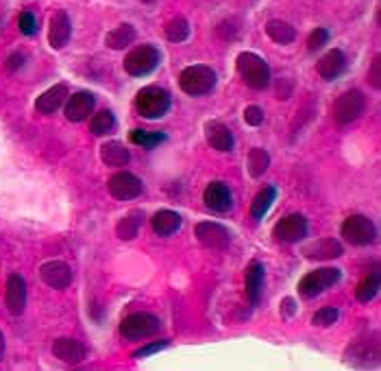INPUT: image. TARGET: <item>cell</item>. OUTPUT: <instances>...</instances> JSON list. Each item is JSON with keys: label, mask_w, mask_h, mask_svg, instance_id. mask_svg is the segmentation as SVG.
<instances>
[{"label": "cell", "mask_w": 381, "mask_h": 371, "mask_svg": "<svg viewBox=\"0 0 381 371\" xmlns=\"http://www.w3.org/2000/svg\"><path fill=\"white\" fill-rule=\"evenodd\" d=\"M170 109V94L159 88V85H149V88H142L135 96V111L142 118H161L166 116Z\"/></svg>", "instance_id": "cell-1"}, {"label": "cell", "mask_w": 381, "mask_h": 371, "mask_svg": "<svg viewBox=\"0 0 381 371\" xmlns=\"http://www.w3.org/2000/svg\"><path fill=\"white\" fill-rule=\"evenodd\" d=\"M238 72L242 77V81L253 90H263L271 85V68L268 64L261 60L255 52H240L238 55Z\"/></svg>", "instance_id": "cell-2"}, {"label": "cell", "mask_w": 381, "mask_h": 371, "mask_svg": "<svg viewBox=\"0 0 381 371\" xmlns=\"http://www.w3.org/2000/svg\"><path fill=\"white\" fill-rule=\"evenodd\" d=\"M181 90L190 96H203L214 90L216 85V72L210 66H190L179 77Z\"/></svg>", "instance_id": "cell-3"}, {"label": "cell", "mask_w": 381, "mask_h": 371, "mask_svg": "<svg viewBox=\"0 0 381 371\" xmlns=\"http://www.w3.org/2000/svg\"><path fill=\"white\" fill-rule=\"evenodd\" d=\"M159 62H161L159 48H155L151 44H142L125 57V70L131 77H146L159 66Z\"/></svg>", "instance_id": "cell-4"}, {"label": "cell", "mask_w": 381, "mask_h": 371, "mask_svg": "<svg viewBox=\"0 0 381 371\" xmlns=\"http://www.w3.org/2000/svg\"><path fill=\"white\" fill-rule=\"evenodd\" d=\"M161 328V321L151 315V312H133L125 317L120 323V334L129 340H144L149 336H155Z\"/></svg>", "instance_id": "cell-5"}, {"label": "cell", "mask_w": 381, "mask_h": 371, "mask_svg": "<svg viewBox=\"0 0 381 371\" xmlns=\"http://www.w3.org/2000/svg\"><path fill=\"white\" fill-rule=\"evenodd\" d=\"M338 282H340V269H331V267L316 269V271H309L307 275H303V279L299 282V293H301V297L312 299L320 293H325L327 289H331Z\"/></svg>", "instance_id": "cell-6"}, {"label": "cell", "mask_w": 381, "mask_h": 371, "mask_svg": "<svg viewBox=\"0 0 381 371\" xmlns=\"http://www.w3.org/2000/svg\"><path fill=\"white\" fill-rule=\"evenodd\" d=\"M366 109V96L360 90H346L338 101L334 103V121L338 125H348L358 121Z\"/></svg>", "instance_id": "cell-7"}, {"label": "cell", "mask_w": 381, "mask_h": 371, "mask_svg": "<svg viewBox=\"0 0 381 371\" xmlns=\"http://www.w3.org/2000/svg\"><path fill=\"white\" fill-rule=\"evenodd\" d=\"M340 232H342L344 240L351 243V245H368L377 236L375 223L368 216H362V214H353V216L344 218Z\"/></svg>", "instance_id": "cell-8"}, {"label": "cell", "mask_w": 381, "mask_h": 371, "mask_svg": "<svg viewBox=\"0 0 381 371\" xmlns=\"http://www.w3.org/2000/svg\"><path fill=\"white\" fill-rule=\"evenodd\" d=\"M196 238L200 245L210 247V249H227L231 245V234L224 225L214 223V221H203L196 225L194 230Z\"/></svg>", "instance_id": "cell-9"}, {"label": "cell", "mask_w": 381, "mask_h": 371, "mask_svg": "<svg viewBox=\"0 0 381 371\" xmlns=\"http://www.w3.org/2000/svg\"><path fill=\"white\" fill-rule=\"evenodd\" d=\"M273 236L283 243H297L307 236V218L303 214H288L273 227Z\"/></svg>", "instance_id": "cell-10"}, {"label": "cell", "mask_w": 381, "mask_h": 371, "mask_svg": "<svg viewBox=\"0 0 381 371\" xmlns=\"http://www.w3.org/2000/svg\"><path fill=\"white\" fill-rule=\"evenodd\" d=\"M111 196H115L118 201H129V199H135L142 194V179L135 177L133 173H127V170H120V173H115L109 184H107Z\"/></svg>", "instance_id": "cell-11"}, {"label": "cell", "mask_w": 381, "mask_h": 371, "mask_svg": "<svg viewBox=\"0 0 381 371\" xmlns=\"http://www.w3.org/2000/svg\"><path fill=\"white\" fill-rule=\"evenodd\" d=\"M40 277H42V282L46 284V287L62 291V289H68V287H70L72 271H70V267H68L66 262H62V260H50V262H44V265H42Z\"/></svg>", "instance_id": "cell-12"}, {"label": "cell", "mask_w": 381, "mask_h": 371, "mask_svg": "<svg viewBox=\"0 0 381 371\" xmlns=\"http://www.w3.org/2000/svg\"><path fill=\"white\" fill-rule=\"evenodd\" d=\"M94 105H96V99L92 92L87 90H81L76 94H72L68 99V105H66V118L72 121V123H81L85 118H90V113L94 111Z\"/></svg>", "instance_id": "cell-13"}, {"label": "cell", "mask_w": 381, "mask_h": 371, "mask_svg": "<svg viewBox=\"0 0 381 371\" xmlns=\"http://www.w3.org/2000/svg\"><path fill=\"white\" fill-rule=\"evenodd\" d=\"M203 201H205V206H207L210 210H214V212H227L233 206V194H231L227 184L214 182V184H210L207 188H205Z\"/></svg>", "instance_id": "cell-14"}, {"label": "cell", "mask_w": 381, "mask_h": 371, "mask_svg": "<svg viewBox=\"0 0 381 371\" xmlns=\"http://www.w3.org/2000/svg\"><path fill=\"white\" fill-rule=\"evenodd\" d=\"M70 35H72V24H70V18L66 11H57L52 18H50V28H48V44L59 50L64 48L68 42H70Z\"/></svg>", "instance_id": "cell-15"}, {"label": "cell", "mask_w": 381, "mask_h": 371, "mask_svg": "<svg viewBox=\"0 0 381 371\" xmlns=\"http://www.w3.org/2000/svg\"><path fill=\"white\" fill-rule=\"evenodd\" d=\"M316 70H318V74L325 79V81L338 79V77L346 70V57H344V52L338 50V48L325 52V55H322L320 60H318Z\"/></svg>", "instance_id": "cell-16"}, {"label": "cell", "mask_w": 381, "mask_h": 371, "mask_svg": "<svg viewBox=\"0 0 381 371\" xmlns=\"http://www.w3.org/2000/svg\"><path fill=\"white\" fill-rule=\"evenodd\" d=\"M5 304H7L11 315H22V312H24V306H26V284H24V279L18 273L9 275V279H7Z\"/></svg>", "instance_id": "cell-17"}, {"label": "cell", "mask_w": 381, "mask_h": 371, "mask_svg": "<svg viewBox=\"0 0 381 371\" xmlns=\"http://www.w3.org/2000/svg\"><path fill=\"white\" fill-rule=\"evenodd\" d=\"M52 354L66 365H79L85 358V345L76 338H57L52 345Z\"/></svg>", "instance_id": "cell-18"}, {"label": "cell", "mask_w": 381, "mask_h": 371, "mask_svg": "<svg viewBox=\"0 0 381 371\" xmlns=\"http://www.w3.org/2000/svg\"><path fill=\"white\" fill-rule=\"evenodd\" d=\"M303 253H305V258H309V260H334V258H340V255L344 253V249L334 238H322V240L309 243L303 249Z\"/></svg>", "instance_id": "cell-19"}, {"label": "cell", "mask_w": 381, "mask_h": 371, "mask_svg": "<svg viewBox=\"0 0 381 371\" xmlns=\"http://www.w3.org/2000/svg\"><path fill=\"white\" fill-rule=\"evenodd\" d=\"M244 291L246 297L253 306H259L261 293H263V265L261 262H251L244 273Z\"/></svg>", "instance_id": "cell-20"}, {"label": "cell", "mask_w": 381, "mask_h": 371, "mask_svg": "<svg viewBox=\"0 0 381 371\" xmlns=\"http://www.w3.org/2000/svg\"><path fill=\"white\" fill-rule=\"evenodd\" d=\"M205 138H207V142L212 145V149L216 151H231L233 149V133L227 125L218 123V121H212L205 125Z\"/></svg>", "instance_id": "cell-21"}, {"label": "cell", "mask_w": 381, "mask_h": 371, "mask_svg": "<svg viewBox=\"0 0 381 371\" xmlns=\"http://www.w3.org/2000/svg\"><path fill=\"white\" fill-rule=\"evenodd\" d=\"M66 99H68V88H66V85H64V83L52 85L50 90H46V92L38 99L35 109H38L40 113H55L57 109L64 105Z\"/></svg>", "instance_id": "cell-22"}, {"label": "cell", "mask_w": 381, "mask_h": 371, "mask_svg": "<svg viewBox=\"0 0 381 371\" xmlns=\"http://www.w3.org/2000/svg\"><path fill=\"white\" fill-rule=\"evenodd\" d=\"M151 225H153V232L159 234V236H172L174 232H179L181 227V214L172 212V210H159L153 218H151Z\"/></svg>", "instance_id": "cell-23"}, {"label": "cell", "mask_w": 381, "mask_h": 371, "mask_svg": "<svg viewBox=\"0 0 381 371\" xmlns=\"http://www.w3.org/2000/svg\"><path fill=\"white\" fill-rule=\"evenodd\" d=\"M129 149L123 145L118 140H111V142H105L101 147V160L107 164V166H127L129 162Z\"/></svg>", "instance_id": "cell-24"}, {"label": "cell", "mask_w": 381, "mask_h": 371, "mask_svg": "<svg viewBox=\"0 0 381 371\" xmlns=\"http://www.w3.org/2000/svg\"><path fill=\"white\" fill-rule=\"evenodd\" d=\"M135 35L137 33H135V28L131 24H120V26L111 28V31L107 33L105 44L111 50H123V48H127V46H131L135 42Z\"/></svg>", "instance_id": "cell-25"}, {"label": "cell", "mask_w": 381, "mask_h": 371, "mask_svg": "<svg viewBox=\"0 0 381 371\" xmlns=\"http://www.w3.org/2000/svg\"><path fill=\"white\" fill-rule=\"evenodd\" d=\"M142 223H144V214L140 210H133L115 225V234H118V238H123V240H133L142 230Z\"/></svg>", "instance_id": "cell-26"}, {"label": "cell", "mask_w": 381, "mask_h": 371, "mask_svg": "<svg viewBox=\"0 0 381 371\" xmlns=\"http://www.w3.org/2000/svg\"><path fill=\"white\" fill-rule=\"evenodd\" d=\"M266 33L277 44H290V42H295V38H297L295 26H292L290 22H285V20H268Z\"/></svg>", "instance_id": "cell-27"}, {"label": "cell", "mask_w": 381, "mask_h": 371, "mask_svg": "<svg viewBox=\"0 0 381 371\" xmlns=\"http://www.w3.org/2000/svg\"><path fill=\"white\" fill-rule=\"evenodd\" d=\"M275 199H277V190L273 186H268V188H263L261 192H257V196L253 199V204H251L253 218H263V216H266L271 206L275 204Z\"/></svg>", "instance_id": "cell-28"}, {"label": "cell", "mask_w": 381, "mask_h": 371, "mask_svg": "<svg viewBox=\"0 0 381 371\" xmlns=\"http://www.w3.org/2000/svg\"><path fill=\"white\" fill-rule=\"evenodd\" d=\"M268 166H271V155H268L266 149H259V147L251 149V153H249V173L253 177H261L268 170Z\"/></svg>", "instance_id": "cell-29"}, {"label": "cell", "mask_w": 381, "mask_h": 371, "mask_svg": "<svg viewBox=\"0 0 381 371\" xmlns=\"http://www.w3.org/2000/svg\"><path fill=\"white\" fill-rule=\"evenodd\" d=\"M377 291H379V271H373V273H368V275L358 284L356 297H358V301L368 304V301L377 295Z\"/></svg>", "instance_id": "cell-30"}, {"label": "cell", "mask_w": 381, "mask_h": 371, "mask_svg": "<svg viewBox=\"0 0 381 371\" xmlns=\"http://www.w3.org/2000/svg\"><path fill=\"white\" fill-rule=\"evenodd\" d=\"M115 127V118H113V113L109 109H103L98 113H94L92 121H90V131L94 135H105L109 131H113Z\"/></svg>", "instance_id": "cell-31"}, {"label": "cell", "mask_w": 381, "mask_h": 371, "mask_svg": "<svg viewBox=\"0 0 381 371\" xmlns=\"http://www.w3.org/2000/svg\"><path fill=\"white\" fill-rule=\"evenodd\" d=\"M190 35V24L186 18H172L168 24H166V38L170 42H186Z\"/></svg>", "instance_id": "cell-32"}, {"label": "cell", "mask_w": 381, "mask_h": 371, "mask_svg": "<svg viewBox=\"0 0 381 371\" xmlns=\"http://www.w3.org/2000/svg\"><path fill=\"white\" fill-rule=\"evenodd\" d=\"M166 140L164 133H153V131H144V129H133L131 131V142L133 145H140L144 149H153Z\"/></svg>", "instance_id": "cell-33"}, {"label": "cell", "mask_w": 381, "mask_h": 371, "mask_svg": "<svg viewBox=\"0 0 381 371\" xmlns=\"http://www.w3.org/2000/svg\"><path fill=\"white\" fill-rule=\"evenodd\" d=\"M338 321V310L334 306H325V308H320L316 315L312 317V323L318 326V328H329Z\"/></svg>", "instance_id": "cell-34"}, {"label": "cell", "mask_w": 381, "mask_h": 371, "mask_svg": "<svg viewBox=\"0 0 381 371\" xmlns=\"http://www.w3.org/2000/svg\"><path fill=\"white\" fill-rule=\"evenodd\" d=\"M329 31H327V28H322V26H318L316 28V31H312L309 33V38H307V50H320L322 46H325L327 42H329Z\"/></svg>", "instance_id": "cell-35"}, {"label": "cell", "mask_w": 381, "mask_h": 371, "mask_svg": "<svg viewBox=\"0 0 381 371\" xmlns=\"http://www.w3.org/2000/svg\"><path fill=\"white\" fill-rule=\"evenodd\" d=\"M18 26L24 35H33L38 31V20L31 11H22L20 18H18Z\"/></svg>", "instance_id": "cell-36"}, {"label": "cell", "mask_w": 381, "mask_h": 371, "mask_svg": "<svg viewBox=\"0 0 381 371\" xmlns=\"http://www.w3.org/2000/svg\"><path fill=\"white\" fill-rule=\"evenodd\" d=\"M244 123L251 125V127H259L263 123V109L257 107V105H251L244 109Z\"/></svg>", "instance_id": "cell-37"}, {"label": "cell", "mask_w": 381, "mask_h": 371, "mask_svg": "<svg viewBox=\"0 0 381 371\" xmlns=\"http://www.w3.org/2000/svg\"><path fill=\"white\" fill-rule=\"evenodd\" d=\"M166 345H168V340H155V343L146 345V348H140L137 352H133V358H146V356H151V354L164 350Z\"/></svg>", "instance_id": "cell-38"}, {"label": "cell", "mask_w": 381, "mask_h": 371, "mask_svg": "<svg viewBox=\"0 0 381 371\" xmlns=\"http://www.w3.org/2000/svg\"><path fill=\"white\" fill-rule=\"evenodd\" d=\"M368 81H370L373 88H379V85H381V62H379V57H375V62H373V66L368 70Z\"/></svg>", "instance_id": "cell-39"}, {"label": "cell", "mask_w": 381, "mask_h": 371, "mask_svg": "<svg viewBox=\"0 0 381 371\" xmlns=\"http://www.w3.org/2000/svg\"><path fill=\"white\" fill-rule=\"evenodd\" d=\"M22 64H24V55H20V52H13V55L9 57V62H7V68H9V70H18Z\"/></svg>", "instance_id": "cell-40"}, {"label": "cell", "mask_w": 381, "mask_h": 371, "mask_svg": "<svg viewBox=\"0 0 381 371\" xmlns=\"http://www.w3.org/2000/svg\"><path fill=\"white\" fill-rule=\"evenodd\" d=\"M283 306H285V310H288V315H292V312H295V308H292V306H295V301H292V299H285Z\"/></svg>", "instance_id": "cell-41"}, {"label": "cell", "mask_w": 381, "mask_h": 371, "mask_svg": "<svg viewBox=\"0 0 381 371\" xmlns=\"http://www.w3.org/2000/svg\"><path fill=\"white\" fill-rule=\"evenodd\" d=\"M3 354H5V338H3V332H0V360H3Z\"/></svg>", "instance_id": "cell-42"}, {"label": "cell", "mask_w": 381, "mask_h": 371, "mask_svg": "<svg viewBox=\"0 0 381 371\" xmlns=\"http://www.w3.org/2000/svg\"><path fill=\"white\" fill-rule=\"evenodd\" d=\"M142 3H153V0H142Z\"/></svg>", "instance_id": "cell-43"}]
</instances>
